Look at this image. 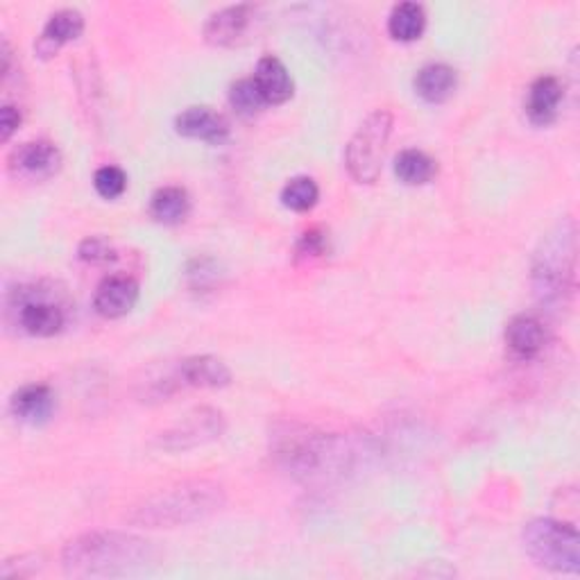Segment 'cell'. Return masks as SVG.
Returning <instances> with one entry per match:
<instances>
[{
	"label": "cell",
	"instance_id": "obj_10",
	"mask_svg": "<svg viewBox=\"0 0 580 580\" xmlns=\"http://www.w3.org/2000/svg\"><path fill=\"white\" fill-rule=\"evenodd\" d=\"M61 152L50 141H27L12 150L8 169L14 177L27 182H46L61 171Z\"/></svg>",
	"mask_w": 580,
	"mask_h": 580
},
{
	"label": "cell",
	"instance_id": "obj_24",
	"mask_svg": "<svg viewBox=\"0 0 580 580\" xmlns=\"http://www.w3.org/2000/svg\"><path fill=\"white\" fill-rule=\"evenodd\" d=\"M230 105H232V109L239 116H245V118L262 114L264 107H268L262 91L256 89L252 78H245V80H239L236 84H232V89H230Z\"/></svg>",
	"mask_w": 580,
	"mask_h": 580
},
{
	"label": "cell",
	"instance_id": "obj_12",
	"mask_svg": "<svg viewBox=\"0 0 580 580\" xmlns=\"http://www.w3.org/2000/svg\"><path fill=\"white\" fill-rule=\"evenodd\" d=\"M139 302V283L132 277L112 275L101 281L93 295V309L107 320L130 313Z\"/></svg>",
	"mask_w": 580,
	"mask_h": 580
},
{
	"label": "cell",
	"instance_id": "obj_5",
	"mask_svg": "<svg viewBox=\"0 0 580 580\" xmlns=\"http://www.w3.org/2000/svg\"><path fill=\"white\" fill-rule=\"evenodd\" d=\"M526 556L542 569L556 573H578L580 569V535L571 524L537 518L522 531Z\"/></svg>",
	"mask_w": 580,
	"mask_h": 580
},
{
	"label": "cell",
	"instance_id": "obj_20",
	"mask_svg": "<svg viewBox=\"0 0 580 580\" xmlns=\"http://www.w3.org/2000/svg\"><path fill=\"white\" fill-rule=\"evenodd\" d=\"M190 213V198L182 186L159 188L150 200V216L161 224H179Z\"/></svg>",
	"mask_w": 580,
	"mask_h": 580
},
{
	"label": "cell",
	"instance_id": "obj_6",
	"mask_svg": "<svg viewBox=\"0 0 580 580\" xmlns=\"http://www.w3.org/2000/svg\"><path fill=\"white\" fill-rule=\"evenodd\" d=\"M393 114L388 109L372 112L353 132L345 148V166L353 182L374 184L383 169V154L393 135Z\"/></svg>",
	"mask_w": 580,
	"mask_h": 580
},
{
	"label": "cell",
	"instance_id": "obj_13",
	"mask_svg": "<svg viewBox=\"0 0 580 580\" xmlns=\"http://www.w3.org/2000/svg\"><path fill=\"white\" fill-rule=\"evenodd\" d=\"M177 135L205 143H224L230 139L232 127L222 114L211 107H188L175 118Z\"/></svg>",
	"mask_w": 580,
	"mask_h": 580
},
{
	"label": "cell",
	"instance_id": "obj_9",
	"mask_svg": "<svg viewBox=\"0 0 580 580\" xmlns=\"http://www.w3.org/2000/svg\"><path fill=\"white\" fill-rule=\"evenodd\" d=\"M230 383L232 370L228 368V363L205 353V357L184 359L177 370L161 381L156 388L166 397L177 388H224V385Z\"/></svg>",
	"mask_w": 580,
	"mask_h": 580
},
{
	"label": "cell",
	"instance_id": "obj_14",
	"mask_svg": "<svg viewBox=\"0 0 580 580\" xmlns=\"http://www.w3.org/2000/svg\"><path fill=\"white\" fill-rule=\"evenodd\" d=\"M506 345L514 359L531 361L546 345V327L535 315H518L508 322Z\"/></svg>",
	"mask_w": 580,
	"mask_h": 580
},
{
	"label": "cell",
	"instance_id": "obj_23",
	"mask_svg": "<svg viewBox=\"0 0 580 580\" xmlns=\"http://www.w3.org/2000/svg\"><path fill=\"white\" fill-rule=\"evenodd\" d=\"M317 200H320V188L315 179L306 175L288 179V184L281 188V205L290 211L306 213L317 205Z\"/></svg>",
	"mask_w": 580,
	"mask_h": 580
},
{
	"label": "cell",
	"instance_id": "obj_11",
	"mask_svg": "<svg viewBox=\"0 0 580 580\" xmlns=\"http://www.w3.org/2000/svg\"><path fill=\"white\" fill-rule=\"evenodd\" d=\"M256 10L252 5H232L209 16L205 25V39L211 46L230 48L241 44L252 30Z\"/></svg>",
	"mask_w": 580,
	"mask_h": 580
},
{
	"label": "cell",
	"instance_id": "obj_8",
	"mask_svg": "<svg viewBox=\"0 0 580 580\" xmlns=\"http://www.w3.org/2000/svg\"><path fill=\"white\" fill-rule=\"evenodd\" d=\"M224 429H228V422H224V415L220 410L196 408L161 433L156 438V444L166 451H188L218 440Z\"/></svg>",
	"mask_w": 580,
	"mask_h": 580
},
{
	"label": "cell",
	"instance_id": "obj_29",
	"mask_svg": "<svg viewBox=\"0 0 580 580\" xmlns=\"http://www.w3.org/2000/svg\"><path fill=\"white\" fill-rule=\"evenodd\" d=\"M21 120H23L21 112L14 105H5L0 109V139L8 143L21 127Z\"/></svg>",
	"mask_w": 580,
	"mask_h": 580
},
{
	"label": "cell",
	"instance_id": "obj_22",
	"mask_svg": "<svg viewBox=\"0 0 580 580\" xmlns=\"http://www.w3.org/2000/svg\"><path fill=\"white\" fill-rule=\"evenodd\" d=\"M395 175L408 186H422L438 175V164L427 152L410 148L399 152V156L395 159Z\"/></svg>",
	"mask_w": 580,
	"mask_h": 580
},
{
	"label": "cell",
	"instance_id": "obj_3",
	"mask_svg": "<svg viewBox=\"0 0 580 580\" xmlns=\"http://www.w3.org/2000/svg\"><path fill=\"white\" fill-rule=\"evenodd\" d=\"M576 222L567 216L546 234L533 256L531 281L537 302L546 309H565L576 281Z\"/></svg>",
	"mask_w": 580,
	"mask_h": 580
},
{
	"label": "cell",
	"instance_id": "obj_4",
	"mask_svg": "<svg viewBox=\"0 0 580 580\" xmlns=\"http://www.w3.org/2000/svg\"><path fill=\"white\" fill-rule=\"evenodd\" d=\"M345 454L340 440L309 427L288 425L275 436V456L290 474L302 478L325 476L327 469L334 472L345 463Z\"/></svg>",
	"mask_w": 580,
	"mask_h": 580
},
{
	"label": "cell",
	"instance_id": "obj_16",
	"mask_svg": "<svg viewBox=\"0 0 580 580\" xmlns=\"http://www.w3.org/2000/svg\"><path fill=\"white\" fill-rule=\"evenodd\" d=\"M10 410L19 422H25L32 427L44 425L50 420V415L55 410V395L44 383L23 385L21 391L12 395Z\"/></svg>",
	"mask_w": 580,
	"mask_h": 580
},
{
	"label": "cell",
	"instance_id": "obj_18",
	"mask_svg": "<svg viewBox=\"0 0 580 580\" xmlns=\"http://www.w3.org/2000/svg\"><path fill=\"white\" fill-rule=\"evenodd\" d=\"M84 32V16L78 10H59L44 25L37 42V53L42 57L55 55L61 46L76 42Z\"/></svg>",
	"mask_w": 580,
	"mask_h": 580
},
{
	"label": "cell",
	"instance_id": "obj_7",
	"mask_svg": "<svg viewBox=\"0 0 580 580\" xmlns=\"http://www.w3.org/2000/svg\"><path fill=\"white\" fill-rule=\"evenodd\" d=\"M16 325L35 338H53L67 327V309L55 298V290L23 286L14 298Z\"/></svg>",
	"mask_w": 580,
	"mask_h": 580
},
{
	"label": "cell",
	"instance_id": "obj_27",
	"mask_svg": "<svg viewBox=\"0 0 580 580\" xmlns=\"http://www.w3.org/2000/svg\"><path fill=\"white\" fill-rule=\"evenodd\" d=\"M327 252V239L320 230H311L302 234L298 243V256L300 259H315V256H322Z\"/></svg>",
	"mask_w": 580,
	"mask_h": 580
},
{
	"label": "cell",
	"instance_id": "obj_2",
	"mask_svg": "<svg viewBox=\"0 0 580 580\" xmlns=\"http://www.w3.org/2000/svg\"><path fill=\"white\" fill-rule=\"evenodd\" d=\"M228 503L224 488L216 480H184L159 490L127 512V522L137 529H179L202 522Z\"/></svg>",
	"mask_w": 580,
	"mask_h": 580
},
{
	"label": "cell",
	"instance_id": "obj_15",
	"mask_svg": "<svg viewBox=\"0 0 580 580\" xmlns=\"http://www.w3.org/2000/svg\"><path fill=\"white\" fill-rule=\"evenodd\" d=\"M252 80L256 89L262 91L266 105H283L293 98V93H295V82L293 78H290L288 69L283 67V61L272 55H266L259 59Z\"/></svg>",
	"mask_w": 580,
	"mask_h": 580
},
{
	"label": "cell",
	"instance_id": "obj_17",
	"mask_svg": "<svg viewBox=\"0 0 580 580\" xmlns=\"http://www.w3.org/2000/svg\"><path fill=\"white\" fill-rule=\"evenodd\" d=\"M565 98L562 82L554 76H542L529 86L526 116L535 125H549L558 118L560 103Z\"/></svg>",
	"mask_w": 580,
	"mask_h": 580
},
{
	"label": "cell",
	"instance_id": "obj_19",
	"mask_svg": "<svg viewBox=\"0 0 580 580\" xmlns=\"http://www.w3.org/2000/svg\"><path fill=\"white\" fill-rule=\"evenodd\" d=\"M459 84L456 71L446 67V63H427L420 73L415 76V91L422 101L431 105H440L454 95Z\"/></svg>",
	"mask_w": 580,
	"mask_h": 580
},
{
	"label": "cell",
	"instance_id": "obj_1",
	"mask_svg": "<svg viewBox=\"0 0 580 580\" xmlns=\"http://www.w3.org/2000/svg\"><path fill=\"white\" fill-rule=\"evenodd\" d=\"M159 562L154 542L123 531H93L63 546L61 567L71 578H123Z\"/></svg>",
	"mask_w": 580,
	"mask_h": 580
},
{
	"label": "cell",
	"instance_id": "obj_21",
	"mask_svg": "<svg viewBox=\"0 0 580 580\" xmlns=\"http://www.w3.org/2000/svg\"><path fill=\"white\" fill-rule=\"evenodd\" d=\"M427 27V12L420 3H399L388 16V32L397 42H415L422 37Z\"/></svg>",
	"mask_w": 580,
	"mask_h": 580
},
{
	"label": "cell",
	"instance_id": "obj_26",
	"mask_svg": "<svg viewBox=\"0 0 580 580\" xmlns=\"http://www.w3.org/2000/svg\"><path fill=\"white\" fill-rule=\"evenodd\" d=\"M93 188L105 200L120 198L127 188V175L118 166H103L93 175Z\"/></svg>",
	"mask_w": 580,
	"mask_h": 580
},
{
	"label": "cell",
	"instance_id": "obj_25",
	"mask_svg": "<svg viewBox=\"0 0 580 580\" xmlns=\"http://www.w3.org/2000/svg\"><path fill=\"white\" fill-rule=\"evenodd\" d=\"M78 256L89 266H107L118 259V252L107 236H89L80 243Z\"/></svg>",
	"mask_w": 580,
	"mask_h": 580
},
{
	"label": "cell",
	"instance_id": "obj_28",
	"mask_svg": "<svg viewBox=\"0 0 580 580\" xmlns=\"http://www.w3.org/2000/svg\"><path fill=\"white\" fill-rule=\"evenodd\" d=\"M188 277L193 281V288H207L211 281L218 279V268L213 262L202 259L193 264V268L188 270Z\"/></svg>",
	"mask_w": 580,
	"mask_h": 580
}]
</instances>
